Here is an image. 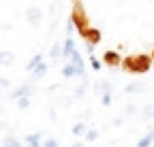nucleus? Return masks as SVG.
Instances as JSON below:
<instances>
[{
    "mask_svg": "<svg viewBox=\"0 0 154 147\" xmlns=\"http://www.w3.org/2000/svg\"><path fill=\"white\" fill-rule=\"evenodd\" d=\"M71 64L75 66V75L77 77H84L86 75V64H84V58H82L79 51H75L73 56H71Z\"/></svg>",
    "mask_w": 154,
    "mask_h": 147,
    "instance_id": "423d86ee",
    "label": "nucleus"
},
{
    "mask_svg": "<svg viewBox=\"0 0 154 147\" xmlns=\"http://www.w3.org/2000/svg\"><path fill=\"white\" fill-rule=\"evenodd\" d=\"M2 147H22V143H19V139H15V137H5Z\"/></svg>",
    "mask_w": 154,
    "mask_h": 147,
    "instance_id": "f3484780",
    "label": "nucleus"
},
{
    "mask_svg": "<svg viewBox=\"0 0 154 147\" xmlns=\"http://www.w3.org/2000/svg\"><path fill=\"white\" fill-rule=\"evenodd\" d=\"M47 68H49V66H47L45 62H43V64H38V66H36V68L30 72V75H32V81H38V79H43V77H45V72H47Z\"/></svg>",
    "mask_w": 154,
    "mask_h": 147,
    "instance_id": "9d476101",
    "label": "nucleus"
},
{
    "mask_svg": "<svg viewBox=\"0 0 154 147\" xmlns=\"http://www.w3.org/2000/svg\"><path fill=\"white\" fill-rule=\"evenodd\" d=\"M86 132H88V128H86V124H84V122L75 124V126L71 128V134H73V137H86Z\"/></svg>",
    "mask_w": 154,
    "mask_h": 147,
    "instance_id": "9b49d317",
    "label": "nucleus"
},
{
    "mask_svg": "<svg viewBox=\"0 0 154 147\" xmlns=\"http://www.w3.org/2000/svg\"><path fill=\"white\" fill-rule=\"evenodd\" d=\"M143 90H146L143 83H128V85L124 87L126 94H139V92H143Z\"/></svg>",
    "mask_w": 154,
    "mask_h": 147,
    "instance_id": "f8f14e48",
    "label": "nucleus"
},
{
    "mask_svg": "<svg viewBox=\"0 0 154 147\" xmlns=\"http://www.w3.org/2000/svg\"><path fill=\"white\" fill-rule=\"evenodd\" d=\"M111 100H113L111 92H105V94L101 96V104H103V107H109V104H111Z\"/></svg>",
    "mask_w": 154,
    "mask_h": 147,
    "instance_id": "aec40b11",
    "label": "nucleus"
},
{
    "mask_svg": "<svg viewBox=\"0 0 154 147\" xmlns=\"http://www.w3.org/2000/svg\"><path fill=\"white\" fill-rule=\"evenodd\" d=\"M38 64H43V56H41V53H36V56H34V58H32V60L26 64V70H28V72H32V70H34Z\"/></svg>",
    "mask_w": 154,
    "mask_h": 147,
    "instance_id": "ddd939ff",
    "label": "nucleus"
},
{
    "mask_svg": "<svg viewBox=\"0 0 154 147\" xmlns=\"http://www.w3.org/2000/svg\"><path fill=\"white\" fill-rule=\"evenodd\" d=\"M90 66H92V70H101L103 68V62L96 58V56H90Z\"/></svg>",
    "mask_w": 154,
    "mask_h": 147,
    "instance_id": "6ab92c4d",
    "label": "nucleus"
},
{
    "mask_svg": "<svg viewBox=\"0 0 154 147\" xmlns=\"http://www.w3.org/2000/svg\"><path fill=\"white\" fill-rule=\"evenodd\" d=\"M62 77H66V79H71V77H77V75H75V66H73L71 62L62 66Z\"/></svg>",
    "mask_w": 154,
    "mask_h": 147,
    "instance_id": "dca6fc26",
    "label": "nucleus"
},
{
    "mask_svg": "<svg viewBox=\"0 0 154 147\" xmlns=\"http://www.w3.org/2000/svg\"><path fill=\"white\" fill-rule=\"evenodd\" d=\"M11 85V79H7V77H0V90H5V87H9Z\"/></svg>",
    "mask_w": 154,
    "mask_h": 147,
    "instance_id": "393cba45",
    "label": "nucleus"
},
{
    "mask_svg": "<svg viewBox=\"0 0 154 147\" xmlns=\"http://www.w3.org/2000/svg\"><path fill=\"white\" fill-rule=\"evenodd\" d=\"M150 56H152V62H154V49H152V53H150Z\"/></svg>",
    "mask_w": 154,
    "mask_h": 147,
    "instance_id": "2f4dec72",
    "label": "nucleus"
},
{
    "mask_svg": "<svg viewBox=\"0 0 154 147\" xmlns=\"http://www.w3.org/2000/svg\"><path fill=\"white\" fill-rule=\"evenodd\" d=\"M148 134H150V137H152V141H154V130H150V132H148Z\"/></svg>",
    "mask_w": 154,
    "mask_h": 147,
    "instance_id": "c756f323",
    "label": "nucleus"
},
{
    "mask_svg": "<svg viewBox=\"0 0 154 147\" xmlns=\"http://www.w3.org/2000/svg\"><path fill=\"white\" fill-rule=\"evenodd\" d=\"M99 90H103V94H105V92H111V83H109V81H103V83L99 85Z\"/></svg>",
    "mask_w": 154,
    "mask_h": 147,
    "instance_id": "b1692460",
    "label": "nucleus"
},
{
    "mask_svg": "<svg viewBox=\"0 0 154 147\" xmlns=\"http://www.w3.org/2000/svg\"><path fill=\"white\" fill-rule=\"evenodd\" d=\"M43 147H58V141L56 139H45L43 141Z\"/></svg>",
    "mask_w": 154,
    "mask_h": 147,
    "instance_id": "5701e85b",
    "label": "nucleus"
},
{
    "mask_svg": "<svg viewBox=\"0 0 154 147\" xmlns=\"http://www.w3.org/2000/svg\"><path fill=\"white\" fill-rule=\"evenodd\" d=\"M154 141H152V137L150 134H146V137H141L139 141H137V147H150Z\"/></svg>",
    "mask_w": 154,
    "mask_h": 147,
    "instance_id": "a211bd4d",
    "label": "nucleus"
},
{
    "mask_svg": "<svg viewBox=\"0 0 154 147\" xmlns=\"http://www.w3.org/2000/svg\"><path fill=\"white\" fill-rule=\"evenodd\" d=\"M73 30H75V26H73V22L69 19V24H66V34H69V36H73Z\"/></svg>",
    "mask_w": 154,
    "mask_h": 147,
    "instance_id": "bb28decb",
    "label": "nucleus"
},
{
    "mask_svg": "<svg viewBox=\"0 0 154 147\" xmlns=\"http://www.w3.org/2000/svg\"><path fill=\"white\" fill-rule=\"evenodd\" d=\"M103 64H107V66H122L120 53L113 51V49H107V51L103 53Z\"/></svg>",
    "mask_w": 154,
    "mask_h": 147,
    "instance_id": "39448f33",
    "label": "nucleus"
},
{
    "mask_svg": "<svg viewBox=\"0 0 154 147\" xmlns=\"http://www.w3.org/2000/svg\"><path fill=\"white\" fill-rule=\"evenodd\" d=\"M26 147H43V145H26Z\"/></svg>",
    "mask_w": 154,
    "mask_h": 147,
    "instance_id": "7c9ffc66",
    "label": "nucleus"
},
{
    "mask_svg": "<svg viewBox=\"0 0 154 147\" xmlns=\"http://www.w3.org/2000/svg\"><path fill=\"white\" fill-rule=\"evenodd\" d=\"M84 94H86V85H82V87H77V92H75V96H79V98H82Z\"/></svg>",
    "mask_w": 154,
    "mask_h": 147,
    "instance_id": "cd10ccee",
    "label": "nucleus"
},
{
    "mask_svg": "<svg viewBox=\"0 0 154 147\" xmlns=\"http://www.w3.org/2000/svg\"><path fill=\"white\" fill-rule=\"evenodd\" d=\"M96 137H99V132H96L94 128H90V130L86 132V137H84V139H86L88 143H92V141H96Z\"/></svg>",
    "mask_w": 154,
    "mask_h": 147,
    "instance_id": "412c9836",
    "label": "nucleus"
},
{
    "mask_svg": "<svg viewBox=\"0 0 154 147\" xmlns=\"http://www.w3.org/2000/svg\"><path fill=\"white\" fill-rule=\"evenodd\" d=\"M143 113H146L148 117H154V104H148V107H146V111H143Z\"/></svg>",
    "mask_w": 154,
    "mask_h": 147,
    "instance_id": "a878e982",
    "label": "nucleus"
},
{
    "mask_svg": "<svg viewBox=\"0 0 154 147\" xmlns=\"http://www.w3.org/2000/svg\"><path fill=\"white\" fill-rule=\"evenodd\" d=\"M71 22H73L75 30L79 32L82 39H84V34L92 28V26L88 24V15H86V9H84V4H82V2H75V4H73V11H71Z\"/></svg>",
    "mask_w": 154,
    "mask_h": 147,
    "instance_id": "f03ea898",
    "label": "nucleus"
},
{
    "mask_svg": "<svg viewBox=\"0 0 154 147\" xmlns=\"http://www.w3.org/2000/svg\"><path fill=\"white\" fill-rule=\"evenodd\" d=\"M17 107H19V109H28V107H30V98H19V100H17Z\"/></svg>",
    "mask_w": 154,
    "mask_h": 147,
    "instance_id": "4be33fe9",
    "label": "nucleus"
},
{
    "mask_svg": "<svg viewBox=\"0 0 154 147\" xmlns=\"http://www.w3.org/2000/svg\"><path fill=\"white\" fill-rule=\"evenodd\" d=\"M62 56V43H54V47H51V51H49V58L51 60H58Z\"/></svg>",
    "mask_w": 154,
    "mask_h": 147,
    "instance_id": "2eb2a0df",
    "label": "nucleus"
},
{
    "mask_svg": "<svg viewBox=\"0 0 154 147\" xmlns=\"http://www.w3.org/2000/svg\"><path fill=\"white\" fill-rule=\"evenodd\" d=\"M75 51H77V47H75L73 36H66V39H64V43H62V58L71 60V56H73Z\"/></svg>",
    "mask_w": 154,
    "mask_h": 147,
    "instance_id": "0eeeda50",
    "label": "nucleus"
},
{
    "mask_svg": "<svg viewBox=\"0 0 154 147\" xmlns=\"http://www.w3.org/2000/svg\"><path fill=\"white\" fill-rule=\"evenodd\" d=\"M26 19H28V24H30L32 28H38V26H41V22H43V11L38 9V7H28Z\"/></svg>",
    "mask_w": 154,
    "mask_h": 147,
    "instance_id": "20e7f679",
    "label": "nucleus"
},
{
    "mask_svg": "<svg viewBox=\"0 0 154 147\" xmlns=\"http://www.w3.org/2000/svg\"><path fill=\"white\" fill-rule=\"evenodd\" d=\"M34 94V85L32 83H22L17 85L13 92H11V100H19V98H30Z\"/></svg>",
    "mask_w": 154,
    "mask_h": 147,
    "instance_id": "7ed1b4c3",
    "label": "nucleus"
},
{
    "mask_svg": "<svg viewBox=\"0 0 154 147\" xmlns=\"http://www.w3.org/2000/svg\"><path fill=\"white\" fill-rule=\"evenodd\" d=\"M75 2H79V0H75Z\"/></svg>",
    "mask_w": 154,
    "mask_h": 147,
    "instance_id": "473e14b6",
    "label": "nucleus"
},
{
    "mask_svg": "<svg viewBox=\"0 0 154 147\" xmlns=\"http://www.w3.org/2000/svg\"><path fill=\"white\" fill-rule=\"evenodd\" d=\"M13 62H15V56H13V51L0 49V66H11Z\"/></svg>",
    "mask_w": 154,
    "mask_h": 147,
    "instance_id": "1a4fd4ad",
    "label": "nucleus"
},
{
    "mask_svg": "<svg viewBox=\"0 0 154 147\" xmlns=\"http://www.w3.org/2000/svg\"><path fill=\"white\" fill-rule=\"evenodd\" d=\"M84 41L86 45H96V43H101V30H96V28H90L86 34H84Z\"/></svg>",
    "mask_w": 154,
    "mask_h": 147,
    "instance_id": "6e6552de",
    "label": "nucleus"
},
{
    "mask_svg": "<svg viewBox=\"0 0 154 147\" xmlns=\"http://www.w3.org/2000/svg\"><path fill=\"white\" fill-rule=\"evenodd\" d=\"M41 137H43L41 132H32V134H28V137H26V145H43V143H41Z\"/></svg>",
    "mask_w": 154,
    "mask_h": 147,
    "instance_id": "4468645a",
    "label": "nucleus"
},
{
    "mask_svg": "<svg viewBox=\"0 0 154 147\" xmlns=\"http://www.w3.org/2000/svg\"><path fill=\"white\" fill-rule=\"evenodd\" d=\"M69 147H84V143H82V141H77V143H73V145H69Z\"/></svg>",
    "mask_w": 154,
    "mask_h": 147,
    "instance_id": "c85d7f7f",
    "label": "nucleus"
},
{
    "mask_svg": "<svg viewBox=\"0 0 154 147\" xmlns=\"http://www.w3.org/2000/svg\"><path fill=\"white\" fill-rule=\"evenodd\" d=\"M152 56L148 53H137V56H128L122 60V68L131 75H146V72L152 68Z\"/></svg>",
    "mask_w": 154,
    "mask_h": 147,
    "instance_id": "f257e3e1",
    "label": "nucleus"
}]
</instances>
